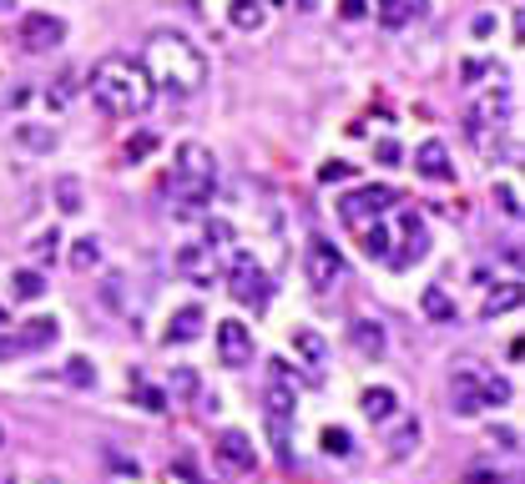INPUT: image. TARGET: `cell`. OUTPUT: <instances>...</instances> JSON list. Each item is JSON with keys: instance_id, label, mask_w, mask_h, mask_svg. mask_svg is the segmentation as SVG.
I'll use <instances>...</instances> for the list:
<instances>
[{"instance_id": "cell-38", "label": "cell", "mask_w": 525, "mask_h": 484, "mask_svg": "<svg viewBox=\"0 0 525 484\" xmlns=\"http://www.w3.org/2000/svg\"><path fill=\"white\" fill-rule=\"evenodd\" d=\"M495 202H500V212H505V217H520V187H515V182L495 187Z\"/></svg>"}, {"instance_id": "cell-29", "label": "cell", "mask_w": 525, "mask_h": 484, "mask_svg": "<svg viewBox=\"0 0 525 484\" xmlns=\"http://www.w3.org/2000/svg\"><path fill=\"white\" fill-rule=\"evenodd\" d=\"M318 444H324L328 459H349V454H354V434H349V429H339V424H328V429L318 434Z\"/></svg>"}, {"instance_id": "cell-10", "label": "cell", "mask_w": 525, "mask_h": 484, "mask_svg": "<svg viewBox=\"0 0 525 484\" xmlns=\"http://www.w3.org/2000/svg\"><path fill=\"white\" fill-rule=\"evenodd\" d=\"M177 273H182L187 283H212V278H218L212 248H208V242H187V248H177Z\"/></svg>"}, {"instance_id": "cell-43", "label": "cell", "mask_w": 525, "mask_h": 484, "mask_svg": "<svg viewBox=\"0 0 525 484\" xmlns=\"http://www.w3.org/2000/svg\"><path fill=\"white\" fill-rule=\"evenodd\" d=\"M374 157H379L384 167H399V141H389V137H384L379 147H374Z\"/></svg>"}, {"instance_id": "cell-47", "label": "cell", "mask_w": 525, "mask_h": 484, "mask_svg": "<svg viewBox=\"0 0 525 484\" xmlns=\"http://www.w3.org/2000/svg\"><path fill=\"white\" fill-rule=\"evenodd\" d=\"M5 354H15V348H11V344H0V358H5Z\"/></svg>"}, {"instance_id": "cell-45", "label": "cell", "mask_w": 525, "mask_h": 484, "mask_svg": "<svg viewBox=\"0 0 525 484\" xmlns=\"http://www.w3.org/2000/svg\"><path fill=\"white\" fill-rule=\"evenodd\" d=\"M379 11H384V21H405V5H399V0H379Z\"/></svg>"}, {"instance_id": "cell-23", "label": "cell", "mask_w": 525, "mask_h": 484, "mask_svg": "<svg viewBox=\"0 0 525 484\" xmlns=\"http://www.w3.org/2000/svg\"><path fill=\"white\" fill-rule=\"evenodd\" d=\"M15 141L26 151H56V127H41V121H21L15 127Z\"/></svg>"}, {"instance_id": "cell-39", "label": "cell", "mask_w": 525, "mask_h": 484, "mask_svg": "<svg viewBox=\"0 0 525 484\" xmlns=\"http://www.w3.org/2000/svg\"><path fill=\"white\" fill-rule=\"evenodd\" d=\"M222 242H232V222L212 217V222H208V248H222Z\"/></svg>"}, {"instance_id": "cell-49", "label": "cell", "mask_w": 525, "mask_h": 484, "mask_svg": "<svg viewBox=\"0 0 525 484\" xmlns=\"http://www.w3.org/2000/svg\"><path fill=\"white\" fill-rule=\"evenodd\" d=\"M0 449H5V429H0Z\"/></svg>"}, {"instance_id": "cell-48", "label": "cell", "mask_w": 525, "mask_h": 484, "mask_svg": "<svg viewBox=\"0 0 525 484\" xmlns=\"http://www.w3.org/2000/svg\"><path fill=\"white\" fill-rule=\"evenodd\" d=\"M5 323H11V318H5V308H0V328H5Z\"/></svg>"}, {"instance_id": "cell-5", "label": "cell", "mask_w": 525, "mask_h": 484, "mask_svg": "<svg viewBox=\"0 0 525 484\" xmlns=\"http://www.w3.org/2000/svg\"><path fill=\"white\" fill-rule=\"evenodd\" d=\"M228 283H232V298L248 303V308H262L268 293H273V288H268V273H262V263L252 258V252H238V258H232Z\"/></svg>"}, {"instance_id": "cell-16", "label": "cell", "mask_w": 525, "mask_h": 484, "mask_svg": "<svg viewBox=\"0 0 525 484\" xmlns=\"http://www.w3.org/2000/svg\"><path fill=\"white\" fill-rule=\"evenodd\" d=\"M202 323H208V313L197 308V303H187V308L172 313V323H167V344H192V338H202Z\"/></svg>"}, {"instance_id": "cell-34", "label": "cell", "mask_w": 525, "mask_h": 484, "mask_svg": "<svg viewBox=\"0 0 525 484\" xmlns=\"http://www.w3.org/2000/svg\"><path fill=\"white\" fill-rule=\"evenodd\" d=\"M152 151H157V137H152V131H137V137H127L121 157H127V161H142V157H152Z\"/></svg>"}, {"instance_id": "cell-18", "label": "cell", "mask_w": 525, "mask_h": 484, "mask_svg": "<svg viewBox=\"0 0 525 484\" xmlns=\"http://www.w3.org/2000/svg\"><path fill=\"white\" fill-rule=\"evenodd\" d=\"M419 313H425L429 323H459V308L449 303V293L439 288V283H429V288L419 293Z\"/></svg>"}, {"instance_id": "cell-8", "label": "cell", "mask_w": 525, "mask_h": 484, "mask_svg": "<svg viewBox=\"0 0 525 484\" xmlns=\"http://www.w3.org/2000/svg\"><path fill=\"white\" fill-rule=\"evenodd\" d=\"M61 41H66V21H61V15L36 11V15H26V21H21V46H26V51H56Z\"/></svg>"}, {"instance_id": "cell-37", "label": "cell", "mask_w": 525, "mask_h": 484, "mask_svg": "<svg viewBox=\"0 0 525 484\" xmlns=\"http://www.w3.org/2000/svg\"><path fill=\"white\" fill-rule=\"evenodd\" d=\"M172 394H177V398H192V394H197V374H192L187 364L172 368Z\"/></svg>"}, {"instance_id": "cell-30", "label": "cell", "mask_w": 525, "mask_h": 484, "mask_svg": "<svg viewBox=\"0 0 525 484\" xmlns=\"http://www.w3.org/2000/svg\"><path fill=\"white\" fill-rule=\"evenodd\" d=\"M97 263H101V242H97V237H77V248H71V268L91 273Z\"/></svg>"}, {"instance_id": "cell-22", "label": "cell", "mask_w": 525, "mask_h": 484, "mask_svg": "<svg viewBox=\"0 0 525 484\" xmlns=\"http://www.w3.org/2000/svg\"><path fill=\"white\" fill-rule=\"evenodd\" d=\"M394 404H399V398H394V388H364V398H359V409L369 414L374 424L394 419Z\"/></svg>"}, {"instance_id": "cell-44", "label": "cell", "mask_w": 525, "mask_h": 484, "mask_svg": "<svg viewBox=\"0 0 525 484\" xmlns=\"http://www.w3.org/2000/svg\"><path fill=\"white\" fill-rule=\"evenodd\" d=\"M490 444H500V449H520V434H515V429H490Z\"/></svg>"}, {"instance_id": "cell-36", "label": "cell", "mask_w": 525, "mask_h": 484, "mask_svg": "<svg viewBox=\"0 0 525 484\" xmlns=\"http://www.w3.org/2000/svg\"><path fill=\"white\" fill-rule=\"evenodd\" d=\"M56 248H61V232L51 227V232H41V237L31 242V258H36V263H51V258H56Z\"/></svg>"}, {"instance_id": "cell-6", "label": "cell", "mask_w": 525, "mask_h": 484, "mask_svg": "<svg viewBox=\"0 0 525 484\" xmlns=\"http://www.w3.org/2000/svg\"><path fill=\"white\" fill-rule=\"evenodd\" d=\"M399 202V192H394V187H359V192H349V197H339V217L349 227H369V217H379L384 207H394Z\"/></svg>"}, {"instance_id": "cell-24", "label": "cell", "mask_w": 525, "mask_h": 484, "mask_svg": "<svg viewBox=\"0 0 525 484\" xmlns=\"http://www.w3.org/2000/svg\"><path fill=\"white\" fill-rule=\"evenodd\" d=\"M56 207L66 217H77L87 207V192H81V177H56Z\"/></svg>"}, {"instance_id": "cell-42", "label": "cell", "mask_w": 525, "mask_h": 484, "mask_svg": "<svg viewBox=\"0 0 525 484\" xmlns=\"http://www.w3.org/2000/svg\"><path fill=\"white\" fill-rule=\"evenodd\" d=\"M459 484H510V479H500L495 469H470V474H459Z\"/></svg>"}, {"instance_id": "cell-33", "label": "cell", "mask_w": 525, "mask_h": 484, "mask_svg": "<svg viewBox=\"0 0 525 484\" xmlns=\"http://www.w3.org/2000/svg\"><path fill=\"white\" fill-rule=\"evenodd\" d=\"M480 384H485V404H510L515 398L510 378H500V374H480Z\"/></svg>"}, {"instance_id": "cell-40", "label": "cell", "mask_w": 525, "mask_h": 484, "mask_svg": "<svg viewBox=\"0 0 525 484\" xmlns=\"http://www.w3.org/2000/svg\"><path fill=\"white\" fill-rule=\"evenodd\" d=\"M349 172H354L349 161H324V167H318V182H344Z\"/></svg>"}, {"instance_id": "cell-21", "label": "cell", "mask_w": 525, "mask_h": 484, "mask_svg": "<svg viewBox=\"0 0 525 484\" xmlns=\"http://www.w3.org/2000/svg\"><path fill=\"white\" fill-rule=\"evenodd\" d=\"M228 21L238 26V31H262L268 5H262V0H228Z\"/></svg>"}, {"instance_id": "cell-50", "label": "cell", "mask_w": 525, "mask_h": 484, "mask_svg": "<svg viewBox=\"0 0 525 484\" xmlns=\"http://www.w3.org/2000/svg\"><path fill=\"white\" fill-rule=\"evenodd\" d=\"M0 484H11V479H0Z\"/></svg>"}, {"instance_id": "cell-11", "label": "cell", "mask_w": 525, "mask_h": 484, "mask_svg": "<svg viewBox=\"0 0 525 484\" xmlns=\"http://www.w3.org/2000/svg\"><path fill=\"white\" fill-rule=\"evenodd\" d=\"M56 338H61V323L41 313V318H26V323H21V334L11 338V348H15V354H36V348L56 344Z\"/></svg>"}, {"instance_id": "cell-32", "label": "cell", "mask_w": 525, "mask_h": 484, "mask_svg": "<svg viewBox=\"0 0 525 484\" xmlns=\"http://www.w3.org/2000/svg\"><path fill=\"white\" fill-rule=\"evenodd\" d=\"M131 398H137V409H147V414H162L167 409V398L157 394L152 384H142V378H131Z\"/></svg>"}, {"instance_id": "cell-28", "label": "cell", "mask_w": 525, "mask_h": 484, "mask_svg": "<svg viewBox=\"0 0 525 484\" xmlns=\"http://www.w3.org/2000/svg\"><path fill=\"white\" fill-rule=\"evenodd\" d=\"M11 293L21 303H36V298H46V278L36 268H21V273H11Z\"/></svg>"}, {"instance_id": "cell-25", "label": "cell", "mask_w": 525, "mask_h": 484, "mask_svg": "<svg viewBox=\"0 0 525 484\" xmlns=\"http://www.w3.org/2000/svg\"><path fill=\"white\" fill-rule=\"evenodd\" d=\"M359 242H364V258H374V263H389L394 258V248H389V242H394V237H389V227H359Z\"/></svg>"}, {"instance_id": "cell-1", "label": "cell", "mask_w": 525, "mask_h": 484, "mask_svg": "<svg viewBox=\"0 0 525 484\" xmlns=\"http://www.w3.org/2000/svg\"><path fill=\"white\" fill-rule=\"evenodd\" d=\"M142 71L152 87L172 91V97H197L208 87V56L197 51L182 31H152L142 51Z\"/></svg>"}, {"instance_id": "cell-12", "label": "cell", "mask_w": 525, "mask_h": 484, "mask_svg": "<svg viewBox=\"0 0 525 484\" xmlns=\"http://www.w3.org/2000/svg\"><path fill=\"white\" fill-rule=\"evenodd\" d=\"M415 167H419V177H429V182H455V161H449L445 141H425V147L415 151Z\"/></svg>"}, {"instance_id": "cell-14", "label": "cell", "mask_w": 525, "mask_h": 484, "mask_svg": "<svg viewBox=\"0 0 525 484\" xmlns=\"http://www.w3.org/2000/svg\"><path fill=\"white\" fill-rule=\"evenodd\" d=\"M449 388H455V414H465V419H470V414L485 409V384H480V374H475V368H459Z\"/></svg>"}, {"instance_id": "cell-31", "label": "cell", "mask_w": 525, "mask_h": 484, "mask_svg": "<svg viewBox=\"0 0 525 484\" xmlns=\"http://www.w3.org/2000/svg\"><path fill=\"white\" fill-rule=\"evenodd\" d=\"M66 384H71V388H97V368H91V358H66Z\"/></svg>"}, {"instance_id": "cell-17", "label": "cell", "mask_w": 525, "mask_h": 484, "mask_svg": "<svg viewBox=\"0 0 525 484\" xmlns=\"http://www.w3.org/2000/svg\"><path fill=\"white\" fill-rule=\"evenodd\" d=\"M349 338H354V348H359L364 358H384V348H389V338H384V328L374 318H354Z\"/></svg>"}, {"instance_id": "cell-46", "label": "cell", "mask_w": 525, "mask_h": 484, "mask_svg": "<svg viewBox=\"0 0 525 484\" xmlns=\"http://www.w3.org/2000/svg\"><path fill=\"white\" fill-rule=\"evenodd\" d=\"M314 5H318V0H298V11H314Z\"/></svg>"}, {"instance_id": "cell-2", "label": "cell", "mask_w": 525, "mask_h": 484, "mask_svg": "<svg viewBox=\"0 0 525 484\" xmlns=\"http://www.w3.org/2000/svg\"><path fill=\"white\" fill-rule=\"evenodd\" d=\"M157 87L147 81L142 61H131V56H107L91 71V101H97L101 117H142Z\"/></svg>"}, {"instance_id": "cell-26", "label": "cell", "mask_w": 525, "mask_h": 484, "mask_svg": "<svg viewBox=\"0 0 525 484\" xmlns=\"http://www.w3.org/2000/svg\"><path fill=\"white\" fill-rule=\"evenodd\" d=\"M419 439H425V429H419V419H405V424H399V429H394V439H389V459H409Z\"/></svg>"}, {"instance_id": "cell-9", "label": "cell", "mask_w": 525, "mask_h": 484, "mask_svg": "<svg viewBox=\"0 0 525 484\" xmlns=\"http://www.w3.org/2000/svg\"><path fill=\"white\" fill-rule=\"evenodd\" d=\"M505 117H510V91L500 87V91H490L485 101H475V111L465 117V127H470L475 141H485V137H490V127H500Z\"/></svg>"}, {"instance_id": "cell-27", "label": "cell", "mask_w": 525, "mask_h": 484, "mask_svg": "<svg viewBox=\"0 0 525 484\" xmlns=\"http://www.w3.org/2000/svg\"><path fill=\"white\" fill-rule=\"evenodd\" d=\"M510 308H520V283H505V288H495L490 298H485L480 318H500V313H510Z\"/></svg>"}, {"instance_id": "cell-13", "label": "cell", "mask_w": 525, "mask_h": 484, "mask_svg": "<svg viewBox=\"0 0 525 484\" xmlns=\"http://www.w3.org/2000/svg\"><path fill=\"white\" fill-rule=\"evenodd\" d=\"M218 454L232 464V469H242V474L258 469V449H252V439H248L242 429H222V434H218Z\"/></svg>"}, {"instance_id": "cell-4", "label": "cell", "mask_w": 525, "mask_h": 484, "mask_svg": "<svg viewBox=\"0 0 525 484\" xmlns=\"http://www.w3.org/2000/svg\"><path fill=\"white\" fill-rule=\"evenodd\" d=\"M304 278L314 283L318 293H328L334 283L344 278V258H339V248H334L328 237H308V248H304Z\"/></svg>"}, {"instance_id": "cell-35", "label": "cell", "mask_w": 525, "mask_h": 484, "mask_svg": "<svg viewBox=\"0 0 525 484\" xmlns=\"http://www.w3.org/2000/svg\"><path fill=\"white\" fill-rule=\"evenodd\" d=\"M101 303H107V308H121V303H127V278H121V273H107V278H101Z\"/></svg>"}, {"instance_id": "cell-3", "label": "cell", "mask_w": 525, "mask_h": 484, "mask_svg": "<svg viewBox=\"0 0 525 484\" xmlns=\"http://www.w3.org/2000/svg\"><path fill=\"white\" fill-rule=\"evenodd\" d=\"M218 187V161L202 141H182L177 147V161H172V192L182 207H202Z\"/></svg>"}, {"instance_id": "cell-7", "label": "cell", "mask_w": 525, "mask_h": 484, "mask_svg": "<svg viewBox=\"0 0 525 484\" xmlns=\"http://www.w3.org/2000/svg\"><path fill=\"white\" fill-rule=\"evenodd\" d=\"M218 364H228V368L252 364V334H248V323L218 318Z\"/></svg>"}, {"instance_id": "cell-15", "label": "cell", "mask_w": 525, "mask_h": 484, "mask_svg": "<svg viewBox=\"0 0 525 484\" xmlns=\"http://www.w3.org/2000/svg\"><path fill=\"white\" fill-rule=\"evenodd\" d=\"M429 252V232H425V222H419V212H405V248L394 252V268H409V263H419Z\"/></svg>"}, {"instance_id": "cell-19", "label": "cell", "mask_w": 525, "mask_h": 484, "mask_svg": "<svg viewBox=\"0 0 525 484\" xmlns=\"http://www.w3.org/2000/svg\"><path fill=\"white\" fill-rule=\"evenodd\" d=\"M262 409H268V419H278V424H288L293 419V409H298V394L288 384H268V394H262Z\"/></svg>"}, {"instance_id": "cell-41", "label": "cell", "mask_w": 525, "mask_h": 484, "mask_svg": "<svg viewBox=\"0 0 525 484\" xmlns=\"http://www.w3.org/2000/svg\"><path fill=\"white\" fill-rule=\"evenodd\" d=\"M339 15L344 21H364V15H369V0H339Z\"/></svg>"}, {"instance_id": "cell-20", "label": "cell", "mask_w": 525, "mask_h": 484, "mask_svg": "<svg viewBox=\"0 0 525 484\" xmlns=\"http://www.w3.org/2000/svg\"><path fill=\"white\" fill-rule=\"evenodd\" d=\"M293 348H298V358H304L314 374H324V364H328V344L314 334V328H293Z\"/></svg>"}]
</instances>
